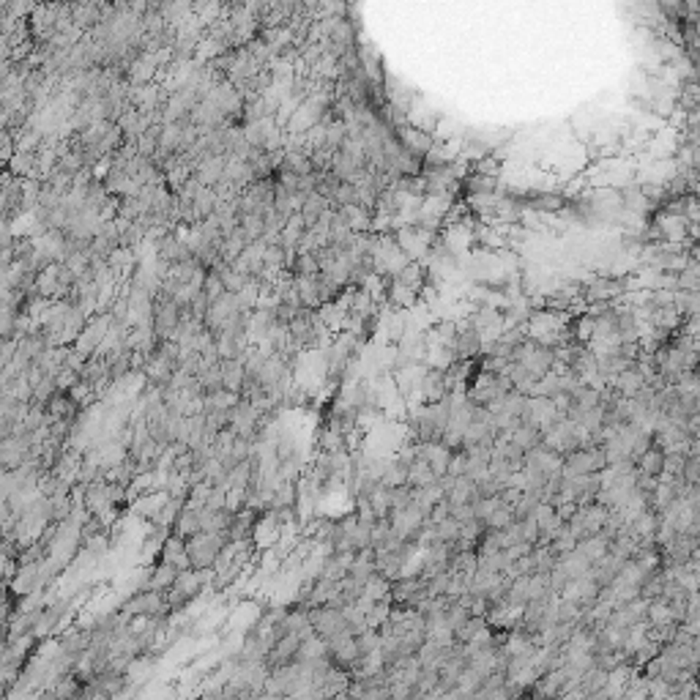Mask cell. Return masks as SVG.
<instances>
[{"label":"cell","instance_id":"cell-1","mask_svg":"<svg viewBox=\"0 0 700 700\" xmlns=\"http://www.w3.org/2000/svg\"><path fill=\"white\" fill-rule=\"evenodd\" d=\"M228 544H230L228 533H197V536L186 539V555H189L192 569H197V572L217 569Z\"/></svg>","mask_w":700,"mask_h":700},{"label":"cell","instance_id":"cell-2","mask_svg":"<svg viewBox=\"0 0 700 700\" xmlns=\"http://www.w3.org/2000/svg\"><path fill=\"white\" fill-rule=\"evenodd\" d=\"M309 624H312L315 635L323 638L326 643L339 638V635H350L348 613L339 610V607H312L309 610Z\"/></svg>","mask_w":700,"mask_h":700},{"label":"cell","instance_id":"cell-3","mask_svg":"<svg viewBox=\"0 0 700 700\" xmlns=\"http://www.w3.org/2000/svg\"><path fill=\"white\" fill-rule=\"evenodd\" d=\"M200 586H203V572H197V569H186V572H181V575H178V580L173 583V588L167 591V605H170L173 610L184 607L186 602H192V599L197 596Z\"/></svg>","mask_w":700,"mask_h":700},{"label":"cell","instance_id":"cell-4","mask_svg":"<svg viewBox=\"0 0 700 700\" xmlns=\"http://www.w3.org/2000/svg\"><path fill=\"white\" fill-rule=\"evenodd\" d=\"M222 383H225V391H233V394L243 391V386H246V364L241 359L222 361Z\"/></svg>","mask_w":700,"mask_h":700},{"label":"cell","instance_id":"cell-5","mask_svg":"<svg viewBox=\"0 0 700 700\" xmlns=\"http://www.w3.org/2000/svg\"><path fill=\"white\" fill-rule=\"evenodd\" d=\"M178 569L176 566H170V564H162V566H156L154 569V575H151V583H148V591H159V594H167L170 588H173V583L178 580Z\"/></svg>","mask_w":700,"mask_h":700}]
</instances>
